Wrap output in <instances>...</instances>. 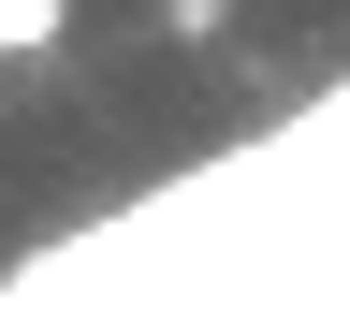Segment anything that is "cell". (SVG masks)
<instances>
[{
    "instance_id": "6da1fadb",
    "label": "cell",
    "mask_w": 350,
    "mask_h": 336,
    "mask_svg": "<svg viewBox=\"0 0 350 336\" xmlns=\"http://www.w3.org/2000/svg\"><path fill=\"white\" fill-rule=\"evenodd\" d=\"M73 29V0H0V59H29V44H59Z\"/></svg>"
}]
</instances>
